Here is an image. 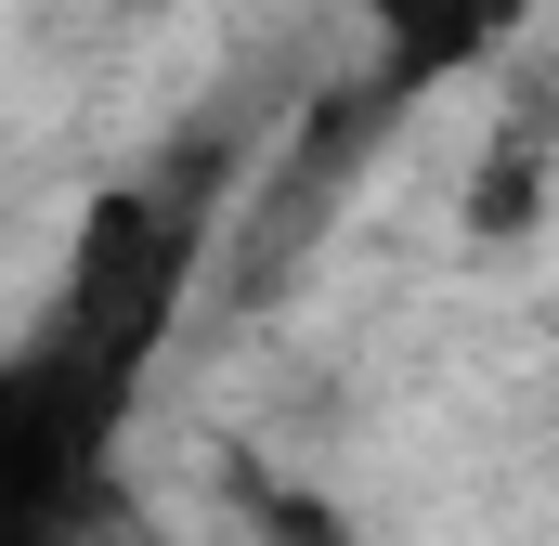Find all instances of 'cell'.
I'll return each mask as SVG.
<instances>
[{"label":"cell","mask_w":559,"mask_h":546,"mask_svg":"<svg viewBox=\"0 0 559 546\" xmlns=\"http://www.w3.org/2000/svg\"><path fill=\"white\" fill-rule=\"evenodd\" d=\"M195 261H209V195H195V182H105V195L79 209L52 339H79L92 365L143 378V352L182 325V286H195Z\"/></svg>","instance_id":"obj_1"},{"label":"cell","mask_w":559,"mask_h":546,"mask_svg":"<svg viewBox=\"0 0 559 546\" xmlns=\"http://www.w3.org/2000/svg\"><path fill=\"white\" fill-rule=\"evenodd\" d=\"M118 416H131V378L92 365L79 339H39L0 365V546H79Z\"/></svg>","instance_id":"obj_2"},{"label":"cell","mask_w":559,"mask_h":546,"mask_svg":"<svg viewBox=\"0 0 559 546\" xmlns=\"http://www.w3.org/2000/svg\"><path fill=\"white\" fill-rule=\"evenodd\" d=\"M495 13L508 0H378V39H391V66H455L495 39Z\"/></svg>","instance_id":"obj_3"}]
</instances>
